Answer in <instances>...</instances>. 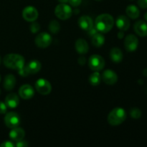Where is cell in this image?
<instances>
[{"instance_id":"22","label":"cell","mask_w":147,"mask_h":147,"mask_svg":"<svg viewBox=\"0 0 147 147\" xmlns=\"http://www.w3.org/2000/svg\"><path fill=\"white\" fill-rule=\"evenodd\" d=\"M126 13L128 17H130L131 19H133V20L138 18L140 15V11L138 9V7H136L135 5L128 6L126 7Z\"/></svg>"},{"instance_id":"35","label":"cell","mask_w":147,"mask_h":147,"mask_svg":"<svg viewBox=\"0 0 147 147\" xmlns=\"http://www.w3.org/2000/svg\"><path fill=\"white\" fill-rule=\"evenodd\" d=\"M78 63L81 65H84L86 63V57H83V56H80L78 58Z\"/></svg>"},{"instance_id":"42","label":"cell","mask_w":147,"mask_h":147,"mask_svg":"<svg viewBox=\"0 0 147 147\" xmlns=\"http://www.w3.org/2000/svg\"><path fill=\"white\" fill-rule=\"evenodd\" d=\"M0 94H1V90H0Z\"/></svg>"},{"instance_id":"38","label":"cell","mask_w":147,"mask_h":147,"mask_svg":"<svg viewBox=\"0 0 147 147\" xmlns=\"http://www.w3.org/2000/svg\"><path fill=\"white\" fill-rule=\"evenodd\" d=\"M144 19L147 21V12L146 13V14H144Z\"/></svg>"},{"instance_id":"37","label":"cell","mask_w":147,"mask_h":147,"mask_svg":"<svg viewBox=\"0 0 147 147\" xmlns=\"http://www.w3.org/2000/svg\"><path fill=\"white\" fill-rule=\"evenodd\" d=\"M58 1H60V3H67L68 0H58Z\"/></svg>"},{"instance_id":"10","label":"cell","mask_w":147,"mask_h":147,"mask_svg":"<svg viewBox=\"0 0 147 147\" xmlns=\"http://www.w3.org/2000/svg\"><path fill=\"white\" fill-rule=\"evenodd\" d=\"M139 45L138 38L134 34L126 36L124 40V47L128 52H134L137 49Z\"/></svg>"},{"instance_id":"24","label":"cell","mask_w":147,"mask_h":147,"mask_svg":"<svg viewBox=\"0 0 147 147\" xmlns=\"http://www.w3.org/2000/svg\"><path fill=\"white\" fill-rule=\"evenodd\" d=\"M101 76L98 71H95L89 77V82L93 86H98L101 82Z\"/></svg>"},{"instance_id":"21","label":"cell","mask_w":147,"mask_h":147,"mask_svg":"<svg viewBox=\"0 0 147 147\" xmlns=\"http://www.w3.org/2000/svg\"><path fill=\"white\" fill-rule=\"evenodd\" d=\"M16 84V78L13 75H7L4 80V88L7 90H11L14 88Z\"/></svg>"},{"instance_id":"9","label":"cell","mask_w":147,"mask_h":147,"mask_svg":"<svg viewBox=\"0 0 147 147\" xmlns=\"http://www.w3.org/2000/svg\"><path fill=\"white\" fill-rule=\"evenodd\" d=\"M39 13L37 9L32 6L25 7L22 11V17L27 22H34L38 18Z\"/></svg>"},{"instance_id":"6","label":"cell","mask_w":147,"mask_h":147,"mask_svg":"<svg viewBox=\"0 0 147 147\" xmlns=\"http://www.w3.org/2000/svg\"><path fill=\"white\" fill-rule=\"evenodd\" d=\"M34 42L38 47L46 48L52 43V37L49 33L41 32L37 35Z\"/></svg>"},{"instance_id":"13","label":"cell","mask_w":147,"mask_h":147,"mask_svg":"<svg viewBox=\"0 0 147 147\" xmlns=\"http://www.w3.org/2000/svg\"><path fill=\"white\" fill-rule=\"evenodd\" d=\"M9 137L14 142H19L20 140H22L25 136V132H24V129L22 128H19L18 126L15 128H13L11 131H10Z\"/></svg>"},{"instance_id":"20","label":"cell","mask_w":147,"mask_h":147,"mask_svg":"<svg viewBox=\"0 0 147 147\" xmlns=\"http://www.w3.org/2000/svg\"><path fill=\"white\" fill-rule=\"evenodd\" d=\"M110 57L111 60L116 63H119L123 60V53L121 50L117 47H113L111 50L110 52Z\"/></svg>"},{"instance_id":"5","label":"cell","mask_w":147,"mask_h":147,"mask_svg":"<svg viewBox=\"0 0 147 147\" xmlns=\"http://www.w3.org/2000/svg\"><path fill=\"white\" fill-rule=\"evenodd\" d=\"M88 65L92 70L100 71L104 67L105 60L99 55H93L89 58Z\"/></svg>"},{"instance_id":"25","label":"cell","mask_w":147,"mask_h":147,"mask_svg":"<svg viewBox=\"0 0 147 147\" xmlns=\"http://www.w3.org/2000/svg\"><path fill=\"white\" fill-rule=\"evenodd\" d=\"M60 29V25L59 22L56 20H53L50 22V24H49V30L53 34H57L59 32Z\"/></svg>"},{"instance_id":"27","label":"cell","mask_w":147,"mask_h":147,"mask_svg":"<svg viewBox=\"0 0 147 147\" xmlns=\"http://www.w3.org/2000/svg\"><path fill=\"white\" fill-rule=\"evenodd\" d=\"M40 24H39L38 23H36V22L33 23V24L31 25V27H30V30H31V32L32 33L37 32L40 30Z\"/></svg>"},{"instance_id":"17","label":"cell","mask_w":147,"mask_h":147,"mask_svg":"<svg viewBox=\"0 0 147 147\" xmlns=\"http://www.w3.org/2000/svg\"><path fill=\"white\" fill-rule=\"evenodd\" d=\"M5 103L7 107L15 109L20 103V98L16 93H10L5 98Z\"/></svg>"},{"instance_id":"29","label":"cell","mask_w":147,"mask_h":147,"mask_svg":"<svg viewBox=\"0 0 147 147\" xmlns=\"http://www.w3.org/2000/svg\"><path fill=\"white\" fill-rule=\"evenodd\" d=\"M7 110V106L5 103L2 101H0V114H4L6 113Z\"/></svg>"},{"instance_id":"32","label":"cell","mask_w":147,"mask_h":147,"mask_svg":"<svg viewBox=\"0 0 147 147\" xmlns=\"http://www.w3.org/2000/svg\"><path fill=\"white\" fill-rule=\"evenodd\" d=\"M68 1L73 7H78L81 4L82 0H68Z\"/></svg>"},{"instance_id":"15","label":"cell","mask_w":147,"mask_h":147,"mask_svg":"<svg viewBox=\"0 0 147 147\" xmlns=\"http://www.w3.org/2000/svg\"><path fill=\"white\" fill-rule=\"evenodd\" d=\"M116 27L121 31H126L130 27V21L129 18L124 15H120L117 17L116 22Z\"/></svg>"},{"instance_id":"30","label":"cell","mask_w":147,"mask_h":147,"mask_svg":"<svg viewBox=\"0 0 147 147\" xmlns=\"http://www.w3.org/2000/svg\"><path fill=\"white\" fill-rule=\"evenodd\" d=\"M28 143H27V142H26V141H24L22 139V140H20L19 141V142H17L15 144V146H17V147H25V146H28Z\"/></svg>"},{"instance_id":"36","label":"cell","mask_w":147,"mask_h":147,"mask_svg":"<svg viewBox=\"0 0 147 147\" xmlns=\"http://www.w3.org/2000/svg\"><path fill=\"white\" fill-rule=\"evenodd\" d=\"M118 37H119V39H122L123 37V32H120L118 34Z\"/></svg>"},{"instance_id":"18","label":"cell","mask_w":147,"mask_h":147,"mask_svg":"<svg viewBox=\"0 0 147 147\" xmlns=\"http://www.w3.org/2000/svg\"><path fill=\"white\" fill-rule=\"evenodd\" d=\"M76 50L79 54L80 55H84L88 52L89 50V46L87 42L84 40V39L80 38L77 40L76 42Z\"/></svg>"},{"instance_id":"11","label":"cell","mask_w":147,"mask_h":147,"mask_svg":"<svg viewBox=\"0 0 147 147\" xmlns=\"http://www.w3.org/2000/svg\"><path fill=\"white\" fill-rule=\"evenodd\" d=\"M101 79L106 84L114 85L117 82L118 76L113 70H106L102 74Z\"/></svg>"},{"instance_id":"40","label":"cell","mask_w":147,"mask_h":147,"mask_svg":"<svg viewBox=\"0 0 147 147\" xmlns=\"http://www.w3.org/2000/svg\"><path fill=\"white\" fill-rule=\"evenodd\" d=\"M1 57H0V64H1Z\"/></svg>"},{"instance_id":"4","label":"cell","mask_w":147,"mask_h":147,"mask_svg":"<svg viewBox=\"0 0 147 147\" xmlns=\"http://www.w3.org/2000/svg\"><path fill=\"white\" fill-rule=\"evenodd\" d=\"M72 13L73 11L71 7L66 4V3H61L58 4L55 9V14L56 17L62 20H66L70 18L72 15Z\"/></svg>"},{"instance_id":"2","label":"cell","mask_w":147,"mask_h":147,"mask_svg":"<svg viewBox=\"0 0 147 147\" xmlns=\"http://www.w3.org/2000/svg\"><path fill=\"white\" fill-rule=\"evenodd\" d=\"M3 63L7 68L18 70L24 66V58L18 54H8L4 56Z\"/></svg>"},{"instance_id":"14","label":"cell","mask_w":147,"mask_h":147,"mask_svg":"<svg viewBox=\"0 0 147 147\" xmlns=\"http://www.w3.org/2000/svg\"><path fill=\"white\" fill-rule=\"evenodd\" d=\"M134 32L140 37L147 36V24L144 21L139 20L134 25Z\"/></svg>"},{"instance_id":"3","label":"cell","mask_w":147,"mask_h":147,"mask_svg":"<svg viewBox=\"0 0 147 147\" xmlns=\"http://www.w3.org/2000/svg\"><path fill=\"white\" fill-rule=\"evenodd\" d=\"M126 119V111L122 108H116L109 113L108 122L111 126H119Z\"/></svg>"},{"instance_id":"41","label":"cell","mask_w":147,"mask_h":147,"mask_svg":"<svg viewBox=\"0 0 147 147\" xmlns=\"http://www.w3.org/2000/svg\"><path fill=\"white\" fill-rule=\"evenodd\" d=\"M0 81H1V76H0Z\"/></svg>"},{"instance_id":"33","label":"cell","mask_w":147,"mask_h":147,"mask_svg":"<svg viewBox=\"0 0 147 147\" xmlns=\"http://www.w3.org/2000/svg\"><path fill=\"white\" fill-rule=\"evenodd\" d=\"M138 4L142 9L147 8V0H138Z\"/></svg>"},{"instance_id":"12","label":"cell","mask_w":147,"mask_h":147,"mask_svg":"<svg viewBox=\"0 0 147 147\" xmlns=\"http://www.w3.org/2000/svg\"><path fill=\"white\" fill-rule=\"evenodd\" d=\"M34 90L30 85L25 84L22 86L19 90V95L23 99H30L34 96Z\"/></svg>"},{"instance_id":"39","label":"cell","mask_w":147,"mask_h":147,"mask_svg":"<svg viewBox=\"0 0 147 147\" xmlns=\"http://www.w3.org/2000/svg\"><path fill=\"white\" fill-rule=\"evenodd\" d=\"M95 1H103V0H95Z\"/></svg>"},{"instance_id":"31","label":"cell","mask_w":147,"mask_h":147,"mask_svg":"<svg viewBox=\"0 0 147 147\" xmlns=\"http://www.w3.org/2000/svg\"><path fill=\"white\" fill-rule=\"evenodd\" d=\"M14 146L15 144L12 143V142H9V141H5L0 145V146L1 147H14Z\"/></svg>"},{"instance_id":"16","label":"cell","mask_w":147,"mask_h":147,"mask_svg":"<svg viewBox=\"0 0 147 147\" xmlns=\"http://www.w3.org/2000/svg\"><path fill=\"white\" fill-rule=\"evenodd\" d=\"M78 25L82 30L88 31L93 27V20L88 16H82L78 20Z\"/></svg>"},{"instance_id":"28","label":"cell","mask_w":147,"mask_h":147,"mask_svg":"<svg viewBox=\"0 0 147 147\" xmlns=\"http://www.w3.org/2000/svg\"><path fill=\"white\" fill-rule=\"evenodd\" d=\"M19 71V74L21 76H22V77H27V76H29V73L28 71H27V68L25 67V66H24L23 67H22L21 69H20V70H18Z\"/></svg>"},{"instance_id":"7","label":"cell","mask_w":147,"mask_h":147,"mask_svg":"<svg viewBox=\"0 0 147 147\" xmlns=\"http://www.w3.org/2000/svg\"><path fill=\"white\" fill-rule=\"evenodd\" d=\"M35 89L39 93L42 95H48L52 90L51 84L49 81L44 78L37 80L35 83Z\"/></svg>"},{"instance_id":"26","label":"cell","mask_w":147,"mask_h":147,"mask_svg":"<svg viewBox=\"0 0 147 147\" xmlns=\"http://www.w3.org/2000/svg\"><path fill=\"white\" fill-rule=\"evenodd\" d=\"M130 115L132 119H139L142 116V111H141L140 109H137V108H134V109H132L130 111Z\"/></svg>"},{"instance_id":"19","label":"cell","mask_w":147,"mask_h":147,"mask_svg":"<svg viewBox=\"0 0 147 147\" xmlns=\"http://www.w3.org/2000/svg\"><path fill=\"white\" fill-rule=\"evenodd\" d=\"M29 74H36L41 69V63L38 60H31L25 66Z\"/></svg>"},{"instance_id":"23","label":"cell","mask_w":147,"mask_h":147,"mask_svg":"<svg viewBox=\"0 0 147 147\" xmlns=\"http://www.w3.org/2000/svg\"><path fill=\"white\" fill-rule=\"evenodd\" d=\"M105 42V37L100 33H96L92 37V44L96 47H101Z\"/></svg>"},{"instance_id":"34","label":"cell","mask_w":147,"mask_h":147,"mask_svg":"<svg viewBox=\"0 0 147 147\" xmlns=\"http://www.w3.org/2000/svg\"><path fill=\"white\" fill-rule=\"evenodd\" d=\"M88 35H90L93 37L94 34H96V33H97L98 30H96V27H95V28H93V27L91 29H90L89 30H88Z\"/></svg>"},{"instance_id":"8","label":"cell","mask_w":147,"mask_h":147,"mask_svg":"<svg viewBox=\"0 0 147 147\" xmlns=\"http://www.w3.org/2000/svg\"><path fill=\"white\" fill-rule=\"evenodd\" d=\"M20 117L15 112H9L4 117V123L6 126L10 129L17 127L20 123Z\"/></svg>"},{"instance_id":"1","label":"cell","mask_w":147,"mask_h":147,"mask_svg":"<svg viewBox=\"0 0 147 147\" xmlns=\"http://www.w3.org/2000/svg\"><path fill=\"white\" fill-rule=\"evenodd\" d=\"M114 24V20L109 14H102L97 17L95 21V27L101 33H107L111 31Z\"/></svg>"}]
</instances>
